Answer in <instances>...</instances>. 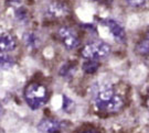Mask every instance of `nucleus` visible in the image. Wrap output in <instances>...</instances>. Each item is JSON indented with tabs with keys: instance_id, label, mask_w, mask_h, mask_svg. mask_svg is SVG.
<instances>
[{
	"instance_id": "19",
	"label": "nucleus",
	"mask_w": 149,
	"mask_h": 133,
	"mask_svg": "<svg viewBox=\"0 0 149 133\" xmlns=\"http://www.w3.org/2000/svg\"><path fill=\"white\" fill-rule=\"evenodd\" d=\"M2 113H3V108L1 106V103H0V117L2 116Z\"/></svg>"
},
{
	"instance_id": "7",
	"label": "nucleus",
	"mask_w": 149,
	"mask_h": 133,
	"mask_svg": "<svg viewBox=\"0 0 149 133\" xmlns=\"http://www.w3.org/2000/svg\"><path fill=\"white\" fill-rule=\"evenodd\" d=\"M17 48L16 37H13L10 32L0 29V52L8 53Z\"/></svg>"
},
{
	"instance_id": "5",
	"label": "nucleus",
	"mask_w": 149,
	"mask_h": 133,
	"mask_svg": "<svg viewBox=\"0 0 149 133\" xmlns=\"http://www.w3.org/2000/svg\"><path fill=\"white\" fill-rule=\"evenodd\" d=\"M58 37L63 46L69 51L75 50L80 46L81 41L77 33L69 27H62L58 30Z\"/></svg>"
},
{
	"instance_id": "20",
	"label": "nucleus",
	"mask_w": 149,
	"mask_h": 133,
	"mask_svg": "<svg viewBox=\"0 0 149 133\" xmlns=\"http://www.w3.org/2000/svg\"><path fill=\"white\" fill-rule=\"evenodd\" d=\"M147 105L149 107V90H148V94H147Z\"/></svg>"
},
{
	"instance_id": "2",
	"label": "nucleus",
	"mask_w": 149,
	"mask_h": 133,
	"mask_svg": "<svg viewBox=\"0 0 149 133\" xmlns=\"http://www.w3.org/2000/svg\"><path fill=\"white\" fill-rule=\"evenodd\" d=\"M24 100L32 110L42 108L49 99V90L40 83H31L24 88Z\"/></svg>"
},
{
	"instance_id": "10",
	"label": "nucleus",
	"mask_w": 149,
	"mask_h": 133,
	"mask_svg": "<svg viewBox=\"0 0 149 133\" xmlns=\"http://www.w3.org/2000/svg\"><path fill=\"white\" fill-rule=\"evenodd\" d=\"M23 43L26 44L29 50H34L40 44V39L36 33L33 32H26L23 35Z\"/></svg>"
},
{
	"instance_id": "1",
	"label": "nucleus",
	"mask_w": 149,
	"mask_h": 133,
	"mask_svg": "<svg viewBox=\"0 0 149 133\" xmlns=\"http://www.w3.org/2000/svg\"><path fill=\"white\" fill-rule=\"evenodd\" d=\"M125 105L124 98L112 87H102L95 95V106L98 110L114 113L122 109Z\"/></svg>"
},
{
	"instance_id": "12",
	"label": "nucleus",
	"mask_w": 149,
	"mask_h": 133,
	"mask_svg": "<svg viewBox=\"0 0 149 133\" xmlns=\"http://www.w3.org/2000/svg\"><path fill=\"white\" fill-rule=\"evenodd\" d=\"M100 67V63L96 61H85L82 65V69L85 72L86 74H94L97 72V69Z\"/></svg>"
},
{
	"instance_id": "13",
	"label": "nucleus",
	"mask_w": 149,
	"mask_h": 133,
	"mask_svg": "<svg viewBox=\"0 0 149 133\" xmlns=\"http://www.w3.org/2000/svg\"><path fill=\"white\" fill-rule=\"evenodd\" d=\"M74 108V102L70 99L69 97L63 96V110L66 112H71Z\"/></svg>"
},
{
	"instance_id": "3",
	"label": "nucleus",
	"mask_w": 149,
	"mask_h": 133,
	"mask_svg": "<svg viewBox=\"0 0 149 133\" xmlns=\"http://www.w3.org/2000/svg\"><path fill=\"white\" fill-rule=\"evenodd\" d=\"M111 54V45L103 41H96L86 44L81 51V56L85 61H96L106 59Z\"/></svg>"
},
{
	"instance_id": "17",
	"label": "nucleus",
	"mask_w": 149,
	"mask_h": 133,
	"mask_svg": "<svg viewBox=\"0 0 149 133\" xmlns=\"http://www.w3.org/2000/svg\"><path fill=\"white\" fill-rule=\"evenodd\" d=\"M9 2L12 6H19L21 3V0H9Z\"/></svg>"
},
{
	"instance_id": "8",
	"label": "nucleus",
	"mask_w": 149,
	"mask_h": 133,
	"mask_svg": "<svg viewBox=\"0 0 149 133\" xmlns=\"http://www.w3.org/2000/svg\"><path fill=\"white\" fill-rule=\"evenodd\" d=\"M38 130L41 133H59L61 130V123L55 119H43L38 124Z\"/></svg>"
},
{
	"instance_id": "6",
	"label": "nucleus",
	"mask_w": 149,
	"mask_h": 133,
	"mask_svg": "<svg viewBox=\"0 0 149 133\" xmlns=\"http://www.w3.org/2000/svg\"><path fill=\"white\" fill-rule=\"evenodd\" d=\"M103 24L108 28V30L111 31V34L113 35L114 40L116 42L124 43L126 41V32L125 29L119 22L115 21L113 19H105L103 20Z\"/></svg>"
},
{
	"instance_id": "15",
	"label": "nucleus",
	"mask_w": 149,
	"mask_h": 133,
	"mask_svg": "<svg viewBox=\"0 0 149 133\" xmlns=\"http://www.w3.org/2000/svg\"><path fill=\"white\" fill-rule=\"evenodd\" d=\"M126 2L132 8H141L147 3V0H126Z\"/></svg>"
},
{
	"instance_id": "16",
	"label": "nucleus",
	"mask_w": 149,
	"mask_h": 133,
	"mask_svg": "<svg viewBox=\"0 0 149 133\" xmlns=\"http://www.w3.org/2000/svg\"><path fill=\"white\" fill-rule=\"evenodd\" d=\"M16 17L19 21H26L28 19V12L24 8H20L16 11Z\"/></svg>"
},
{
	"instance_id": "4",
	"label": "nucleus",
	"mask_w": 149,
	"mask_h": 133,
	"mask_svg": "<svg viewBox=\"0 0 149 133\" xmlns=\"http://www.w3.org/2000/svg\"><path fill=\"white\" fill-rule=\"evenodd\" d=\"M71 12L70 6L63 0H53L49 2L44 9V17L50 20H59L69 16Z\"/></svg>"
},
{
	"instance_id": "18",
	"label": "nucleus",
	"mask_w": 149,
	"mask_h": 133,
	"mask_svg": "<svg viewBox=\"0 0 149 133\" xmlns=\"http://www.w3.org/2000/svg\"><path fill=\"white\" fill-rule=\"evenodd\" d=\"M94 1L101 2V3H109V2H112V0H94Z\"/></svg>"
},
{
	"instance_id": "11",
	"label": "nucleus",
	"mask_w": 149,
	"mask_h": 133,
	"mask_svg": "<svg viewBox=\"0 0 149 133\" xmlns=\"http://www.w3.org/2000/svg\"><path fill=\"white\" fill-rule=\"evenodd\" d=\"M16 64L15 59L8 53L0 52V70H7L13 67Z\"/></svg>"
},
{
	"instance_id": "14",
	"label": "nucleus",
	"mask_w": 149,
	"mask_h": 133,
	"mask_svg": "<svg viewBox=\"0 0 149 133\" xmlns=\"http://www.w3.org/2000/svg\"><path fill=\"white\" fill-rule=\"evenodd\" d=\"M72 72H74V66L65 64L63 67L61 68V70H60V75H61L62 77H66V76H70V75L72 74Z\"/></svg>"
},
{
	"instance_id": "21",
	"label": "nucleus",
	"mask_w": 149,
	"mask_h": 133,
	"mask_svg": "<svg viewBox=\"0 0 149 133\" xmlns=\"http://www.w3.org/2000/svg\"><path fill=\"white\" fill-rule=\"evenodd\" d=\"M83 133H97V132L93 131V130H91V131H85V132H83Z\"/></svg>"
},
{
	"instance_id": "9",
	"label": "nucleus",
	"mask_w": 149,
	"mask_h": 133,
	"mask_svg": "<svg viewBox=\"0 0 149 133\" xmlns=\"http://www.w3.org/2000/svg\"><path fill=\"white\" fill-rule=\"evenodd\" d=\"M136 52L141 56H149V32L138 41L136 45Z\"/></svg>"
}]
</instances>
